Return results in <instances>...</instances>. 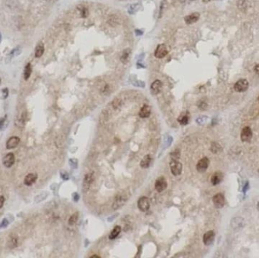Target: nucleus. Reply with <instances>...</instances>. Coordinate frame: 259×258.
Returning a JSON list of instances; mask_svg holds the SVG:
<instances>
[{
    "label": "nucleus",
    "instance_id": "nucleus-1",
    "mask_svg": "<svg viewBox=\"0 0 259 258\" xmlns=\"http://www.w3.org/2000/svg\"><path fill=\"white\" fill-rule=\"evenodd\" d=\"M170 167H171V173L174 176H179L182 172V164L179 162L178 160L172 159L170 163Z\"/></svg>",
    "mask_w": 259,
    "mask_h": 258
},
{
    "label": "nucleus",
    "instance_id": "nucleus-2",
    "mask_svg": "<svg viewBox=\"0 0 259 258\" xmlns=\"http://www.w3.org/2000/svg\"><path fill=\"white\" fill-rule=\"evenodd\" d=\"M249 88V82L246 79H241L234 84V90L238 92H246Z\"/></svg>",
    "mask_w": 259,
    "mask_h": 258
},
{
    "label": "nucleus",
    "instance_id": "nucleus-3",
    "mask_svg": "<svg viewBox=\"0 0 259 258\" xmlns=\"http://www.w3.org/2000/svg\"><path fill=\"white\" fill-rule=\"evenodd\" d=\"M138 208L142 212H146L149 209L150 203L149 200L147 197H142L139 199L137 203Z\"/></svg>",
    "mask_w": 259,
    "mask_h": 258
},
{
    "label": "nucleus",
    "instance_id": "nucleus-4",
    "mask_svg": "<svg viewBox=\"0 0 259 258\" xmlns=\"http://www.w3.org/2000/svg\"><path fill=\"white\" fill-rule=\"evenodd\" d=\"M168 50L165 44H160L157 46L155 51V56L157 59H163L168 55Z\"/></svg>",
    "mask_w": 259,
    "mask_h": 258
},
{
    "label": "nucleus",
    "instance_id": "nucleus-5",
    "mask_svg": "<svg viewBox=\"0 0 259 258\" xmlns=\"http://www.w3.org/2000/svg\"><path fill=\"white\" fill-rule=\"evenodd\" d=\"M213 203L217 208H221L225 204L224 195L222 193H217L213 197Z\"/></svg>",
    "mask_w": 259,
    "mask_h": 258
},
{
    "label": "nucleus",
    "instance_id": "nucleus-6",
    "mask_svg": "<svg viewBox=\"0 0 259 258\" xmlns=\"http://www.w3.org/2000/svg\"><path fill=\"white\" fill-rule=\"evenodd\" d=\"M209 160L207 157H204L202 159H200L199 161V162L197 163V165H196V169L199 172L203 173L207 170V168L209 166Z\"/></svg>",
    "mask_w": 259,
    "mask_h": 258
},
{
    "label": "nucleus",
    "instance_id": "nucleus-7",
    "mask_svg": "<svg viewBox=\"0 0 259 258\" xmlns=\"http://www.w3.org/2000/svg\"><path fill=\"white\" fill-rule=\"evenodd\" d=\"M167 186H168V183L164 177H159L158 179H157L155 183V188L156 191L158 192H162L164 190H165Z\"/></svg>",
    "mask_w": 259,
    "mask_h": 258
},
{
    "label": "nucleus",
    "instance_id": "nucleus-8",
    "mask_svg": "<svg viewBox=\"0 0 259 258\" xmlns=\"http://www.w3.org/2000/svg\"><path fill=\"white\" fill-rule=\"evenodd\" d=\"M240 138L243 142H249L252 138V131L249 126H245L241 132Z\"/></svg>",
    "mask_w": 259,
    "mask_h": 258
},
{
    "label": "nucleus",
    "instance_id": "nucleus-9",
    "mask_svg": "<svg viewBox=\"0 0 259 258\" xmlns=\"http://www.w3.org/2000/svg\"><path fill=\"white\" fill-rule=\"evenodd\" d=\"M15 155H14V154L12 153L7 154V155L4 157V158H3L2 160L3 165H4L5 167H7V168H10L11 167H12L13 164H15Z\"/></svg>",
    "mask_w": 259,
    "mask_h": 258
},
{
    "label": "nucleus",
    "instance_id": "nucleus-10",
    "mask_svg": "<svg viewBox=\"0 0 259 258\" xmlns=\"http://www.w3.org/2000/svg\"><path fill=\"white\" fill-rule=\"evenodd\" d=\"M128 198L125 195H119L116 197V198L114 199V203H113V207H114V210H117V209L120 208L121 207L124 205V204L126 203V201H128Z\"/></svg>",
    "mask_w": 259,
    "mask_h": 258
},
{
    "label": "nucleus",
    "instance_id": "nucleus-11",
    "mask_svg": "<svg viewBox=\"0 0 259 258\" xmlns=\"http://www.w3.org/2000/svg\"><path fill=\"white\" fill-rule=\"evenodd\" d=\"M214 239H215V234L213 231H208L206 233H205L203 236V242L205 245L209 246V245H212L214 242Z\"/></svg>",
    "mask_w": 259,
    "mask_h": 258
},
{
    "label": "nucleus",
    "instance_id": "nucleus-12",
    "mask_svg": "<svg viewBox=\"0 0 259 258\" xmlns=\"http://www.w3.org/2000/svg\"><path fill=\"white\" fill-rule=\"evenodd\" d=\"M223 179V173L220 171L214 173L211 177V184H212L213 186H217V185L220 184V183H221Z\"/></svg>",
    "mask_w": 259,
    "mask_h": 258
},
{
    "label": "nucleus",
    "instance_id": "nucleus-13",
    "mask_svg": "<svg viewBox=\"0 0 259 258\" xmlns=\"http://www.w3.org/2000/svg\"><path fill=\"white\" fill-rule=\"evenodd\" d=\"M20 142V138L18 136H12L6 142V148L7 149H12L16 148Z\"/></svg>",
    "mask_w": 259,
    "mask_h": 258
},
{
    "label": "nucleus",
    "instance_id": "nucleus-14",
    "mask_svg": "<svg viewBox=\"0 0 259 258\" xmlns=\"http://www.w3.org/2000/svg\"><path fill=\"white\" fill-rule=\"evenodd\" d=\"M93 182V173H88L85 176L83 180V190L87 191Z\"/></svg>",
    "mask_w": 259,
    "mask_h": 258
},
{
    "label": "nucleus",
    "instance_id": "nucleus-15",
    "mask_svg": "<svg viewBox=\"0 0 259 258\" xmlns=\"http://www.w3.org/2000/svg\"><path fill=\"white\" fill-rule=\"evenodd\" d=\"M37 179V175L34 173H29L25 176L24 180V183L26 186H32Z\"/></svg>",
    "mask_w": 259,
    "mask_h": 258
},
{
    "label": "nucleus",
    "instance_id": "nucleus-16",
    "mask_svg": "<svg viewBox=\"0 0 259 258\" xmlns=\"http://www.w3.org/2000/svg\"><path fill=\"white\" fill-rule=\"evenodd\" d=\"M162 83L159 80H156L152 83L151 85V91L153 94H158L160 92V91L162 89Z\"/></svg>",
    "mask_w": 259,
    "mask_h": 258
},
{
    "label": "nucleus",
    "instance_id": "nucleus-17",
    "mask_svg": "<svg viewBox=\"0 0 259 258\" xmlns=\"http://www.w3.org/2000/svg\"><path fill=\"white\" fill-rule=\"evenodd\" d=\"M199 17H200V15H199V13H197V12H195V13L187 15V16L185 18V22L187 24H194L196 21H198V20L199 19Z\"/></svg>",
    "mask_w": 259,
    "mask_h": 258
},
{
    "label": "nucleus",
    "instance_id": "nucleus-18",
    "mask_svg": "<svg viewBox=\"0 0 259 258\" xmlns=\"http://www.w3.org/2000/svg\"><path fill=\"white\" fill-rule=\"evenodd\" d=\"M139 117L142 118H146L151 114V108L148 105H144L139 111Z\"/></svg>",
    "mask_w": 259,
    "mask_h": 258
},
{
    "label": "nucleus",
    "instance_id": "nucleus-19",
    "mask_svg": "<svg viewBox=\"0 0 259 258\" xmlns=\"http://www.w3.org/2000/svg\"><path fill=\"white\" fill-rule=\"evenodd\" d=\"M108 24L111 27H116L121 24V18L116 15H111L108 18Z\"/></svg>",
    "mask_w": 259,
    "mask_h": 258
},
{
    "label": "nucleus",
    "instance_id": "nucleus-20",
    "mask_svg": "<svg viewBox=\"0 0 259 258\" xmlns=\"http://www.w3.org/2000/svg\"><path fill=\"white\" fill-rule=\"evenodd\" d=\"M151 162H152L151 155H145V156L143 158H142V161H141L140 167H142V168H144V169L148 168V167H149Z\"/></svg>",
    "mask_w": 259,
    "mask_h": 258
},
{
    "label": "nucleus",
    "instance_id": "nucleus-21",
    "mask_svg": "<svg viewBox=\"0 0 259 258\" xmlns=\"http://www.w3.org/2000/svg\"><path fill=\"white\" fill-rule=\"evenodd\" d=\"M44 51H45V48H44V45L40 42L36 45V49H35V57L36 58H40L41 56L43 55Z\"/></svg>",
    "mask_w": 259,
    "mask_h": 258
},
{
    "label": "nucleus",
    "instance_id": "nucleus-22",
    "mask_svg": "<svg viewBox=\"0 0 259 258\" xmlns=\"http://www.w3.org/2000/svg\"><path fill=\"white\" fill-rule=\"evenodd\" d=\"M121 231V227L120 226H116L113 229L112 231H111V234H110L109 236V239H116V238L119 236Z\"/></svg>",
    "mask_w": 259,
    "mask_h": 258
},
{
    "label": "nucleus",
    "instance_id": "nucleus-23",
    "mask_svg": "<svg viewBox=\"0 0 259 258\" xmlns=\"http://www.w3.org/2000/svg\"><path fill=\"white\" fill-rule=\"evenodd\" d=\"M78 12H79V15L81 18H87L89 15L88 9L87 7L83 5H79L77 7Z\"/></svg>",
    "mask_w": 259,
    "mask_h": 258
},
{
    "label": "nucleus",
    "instance_id": "nucleus-24",
    "mask_svg": "<svg viewBox=\"0 0 259 258\" xmlns=\"http://www.w3.org/2000/svg\"><path fill=\"white\" fill-rule=\"evenodd\" d=\"M31 72H32L31 65H30V63H28L25 66V68H24V77L26 80H27L29 78H30V75H31Z\"/></svg>",
    "mask_w": 259,
    "mask_h": 258
},
{
    "label": "nucleus",
    "instance_id": "nucleus-25",
    "mask_svg": "<svg viewBox=\"0 0 259 258\" xmlns=\"http://www.w3.org/2000/svg\"><path fill=\"white\" fill-rule=\"evenodd\" d=\"M179 123L181 125H186L189 123V116L187 114H183L181 115L178 119Z\"/></svg>",
    "mask_w": 259,
    "mask_h": 258
},
{
    "label": "nucleus",
    "instance_id": "nucleus-26",
    "mask_svg": "<svg viewBox=\"0 0 259 258\" xmlns=\"http://www.w3.org/2000/svg\"><path fill=\"white\" fill-rule=\"evenodd\" d=\"M8 119L7 116H5L4 117H1L0 118V129L3 130L5 129L8 126Z\"/></svg>",
    "mask_w": 259,
    "mask_h": 258
},
{
    "label": "nucleus",
    "instance_id": "nucleus-27",
    "mask_svg": "<svg viewBox=\"0 0 259 258\" xmlns=\"http://www.w3.org/2000/svg\"><path fill=\"white\" fill-rule=\"evenodd\" d=\"M221 150V147L220 145L217 142H212L211 146V151L213 153H217L218 152Z\"/></svg>",
    "mask_w": 259,
    "mask_h": 258
},
{
    "label": "nucleus",
    "instance_id": "nucleus-28",
    "mask_svg": "<svg viewBox=\"0 0 259 258\" xmlns=\"http://www.w3.org/2000/svg\"><path fill=\"white\" fill-rule=\"evenodd\" d=\"M130 55V51L129 49H126L124 51V52L122 53L121 56V62H127V60L128 59V58H129Z\"/></svg>",
    "mask_w": 259,
    "mask_h": 258
},
{
    "label": "nucleus",
    "instance_id": "nucleus-29",
    "mask_svg": "<svg viewBox=\"0 0 259 258\" xmlns=\"http://www.w3.org/2000/svg\"><path fill=\"white\" fill-rule=\"evenodd\" d=\"M77 219H78V213H73V214L72 215V216H70V218H69L68 223L70 224V225H73V224L76 223V222L77 221Z\"/></svg>",
    "mask_w": 259,
    "mask_h": 258
},
{
    "label": "nucleus",
    "instance_id": "nucleus-30",
    "mask_svg": "<svg viewBox=\"0 0 259 258\" xmlns=\"http://www.w3.org/2000/svg\"><path fill=\"white\" fill-rule=\"evenodd\" d=\"M121 100L120 99H115L112 102V106L114 109H118L121 106Z\"/></svg>",
    "mask_w": 259,
    "mask_h": 258
},
{
    "label": "nucleus",
    "instance_id": "nucleus-31",
    "mask_svg": "<svg viewBox=\"0 0 259 258\" xmlns=\"http://www.w3.org/2000/svg\"><path fill=\"white\" fill-rule=\"evenodd\" d=\"M139 8V4L132 5L130 7L129 10H128V12H129L130 14H134L135 12H136Z\"/></svg>",
    "mask_w": 259,
    "mask_h": 258
},
{
    "label": "nucleus",
    "instance_id": "nucleus-32",
    "mask_svg": "<svg viewBox=\"0 0 259 258\" xmlns=\"http://www.w3.org/2000/svg\"><path fill=\"white\" fill-rule=\"evenodd\" d=\"M9 220H8L6 218H4V219H2V221L1 222V223H0V229L6 228V227L9 226Z\"/></svg>",
    "mask_w": 259,
    "mask_h": 258
},
{
    "label": "nucleus",
    "instance_id": "nucleus-33",
    "mask_svg": "<svg viewBox=\"0 0 259 258\" xmlns=\"http://www.w3.org/2000/svg\"><path fill=\"white\" fill-rule=\"evenodd\" d=\"M2 98L3 99H5L6 98L8 97V95H9V89H8L7 88L3 89L2 90Z\"/></svg>",
    "mask_w": 259,
    "mask_h": 258
},
{
    "label": "nucleus",
    "instance_id": "nucleus-34",
    "mask_svg": "<svg viewBox=\"0 0 259 258\" xmlns=\"http://www.w3.org/2000/svg\"><path fill=\"white\" fill-rule=\"evenodd\" d=\"M199 108L201 110H205V108H207V104L206 102H203V101H201L199 103Z\"/></svg>",
    "mask_w": 259,
    "mask_h": 258
},
{
    "label": "nucleus",
    "instance_id": "nucleus-35",
    "mask_svg": "<svg viewBox=\"0 0 259 258\" xmlns=\"http://www.w3.org/2000/svg\"><path fill=\"white\" fill-rule=\"evenodd\" d=\"M171 155H172V159L178 160L179 157H180V152H177V151H175V152H174L171 154Z\"/></svg>",
    "mask_w": 259,
    "mask_h": 258
},
{
    "label": "nucleus",
    "instance_id": "nucleus-36",
    "mask_svg": "<svg viewBox=\"0 0 259 258\" xmlns=\"http://www.w3.org/2000/svg\"><path fill=\"white\" fill-rule=\"evenodd\" d=\"M5 203V198L3 196H0V209L3 207Z\"/></svg>",
    "mask_w": 259,
    "mask_h": 258
},
{
    "label": "nucleus",
    "instance_id": "nucleus-37",
    "mask_svg": "<svg viewBox=\"0 0 259 258\" xmlns=\"http://www.w3.org/2000/svg\"><path fill=\"white\" fill-rule=\"evenodd\" d=\"M254 70H255V73H256L257 74H259V64H258V65H255V68H254Z\"/></svg>",
    "mask_w": 259,
    "mask_h": 258
},
{
    "label": "nucleus",
    "instance_id": "nucleus-38",
    "mask_svg": "<svg viewBox=\"0 0 259 258\" xmlns=\"http://www.w3.org/2000/svg\"><path fill=\"white\" fill-rule=\"evenodd\" d=\"M92 258H93V257H98V258H99L100 257H99V256H96V255H93V256H92L91 257Z\"/></svg>",
    "mask_w": 259,
    "mask_h": 258
},
{
    "label": "nucleus",
    "instance_id": "nucleus-39",
    "mask_svg": "<svg viewBox=\"0 0 259 258\" xmlns=\"http://www.w3.org/2000/svg\"><path fill=\"white\" fill-rule=\"evenodd\" d=\"M258 210H259V203H258Z\"/></svg>",
    "mask_w": 259,
    "mask_h": 258
},
{
    "label": "nucleus",
    "instance_id": "nucleus-40",
    "mask_svg": "<svg viewBox=\"0 0 259 258\" xmlns=\"http://www.w3.org/2000/svg\"><path fill=\"white\" fill-rule=\"evenodd\" d=\"M0 41H1V33H0Z\"/></svg>",
    "mask_w": 259,
    "mask_h": 258
},
{
    "label": "nucleus",
    "instance_id": "nucleus-41",
    "mask_svg": "<svg viewBox=\"0 0 259 258\" xmlns=\"http://www.w3.org/2000/svg\"><path fill=\"white\" fill-rule=\"evenodd\" d=\"M258 102H259V96H258Z\"/></svg>",
    "mask_w": 259,
    "mask_h": 258
},
{
    "label": "nucleus",
    "instance_id": "nucleus-42",
    "mask_svg": "<svg viewBox=\"0 0 259 258\" xmlns=\"http://www.w3.org/2000/svg\"><path fill=\"white\" fill-rule=\"evenodd\" d=\"M189 1H194V0H189Z\"/></svg>",
    "mask_w": 259,
    "mask_h": 258
},
{
    "label": "nucleus",
    "instance_id": "nucleus-43",
    "mask_svg": "<svg viewBox=\"0 0 259 258\" xmlns=\"http://www.w3.org/2000/svg\"><path fill=\"white\" fill-rule=\"evenodd\" d=\"M0 83H1V79H0Z\"/></svg>",
    "mask_w": 259,
    "mask_h": 258
},
{
    "label": "nucleus",
    "instance_id": "nucleus-44",
    "mask_svg": "<svg viewBox=\"0 0 259 258\" xmlns=\"http://www.w3.org/2000/svg\"><path fill=\"white\" fill-rule=\"evenodd\" d=\"M47 1H50V0H47Z\"/></svg>",
    "mask_w": 259,
    "mask_h": 258
}]
</instances>
